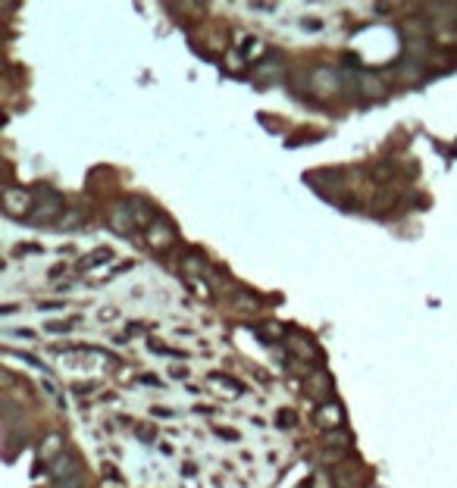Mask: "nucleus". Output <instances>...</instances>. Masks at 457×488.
Listing matches in <instances>:
<instances>
[]
</instances>
